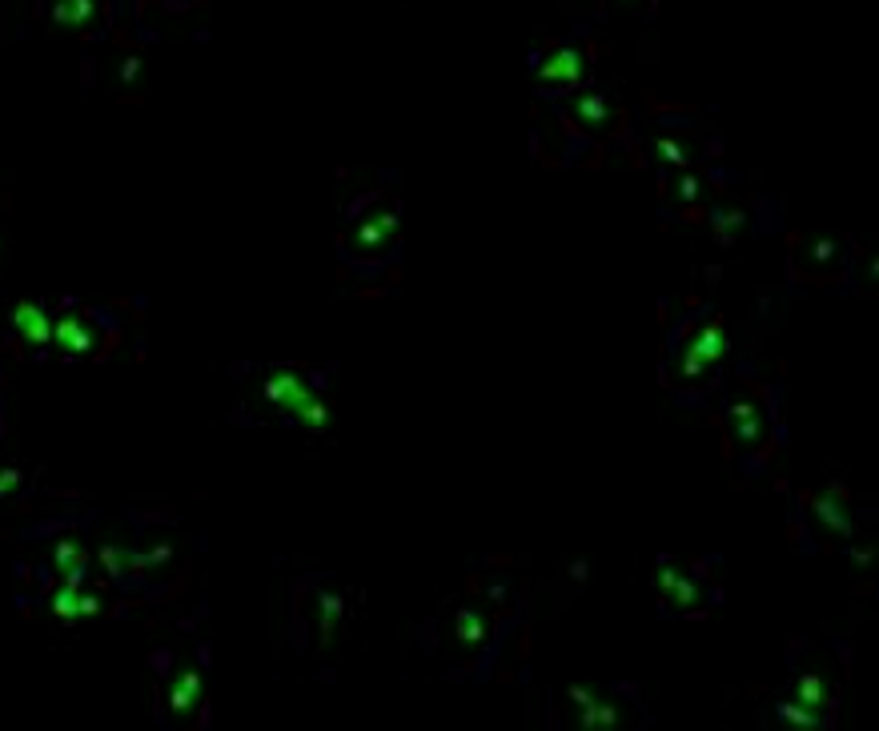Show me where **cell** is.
Here are the masks:
<instances>
[{
    "mask_svg": "<svg viewBox=\"0 0 879 731\" xmlns=\"http://www.w3.org/2000/svg\"><path fill=\"white\" fill-rule=\"evenodd\" d=\"M731 410H739V414L747 418V414H751V394H747V398H739ZM763 410H767V406H759V414H763ZM735 446H763V438L755 434V426H751V422H743V430H735Z\"/></svg>",
    "mask_w": 879,
    "mask_h": 731,
    "instance_id": "6da1fadb",
    "label": "cell"
}]
</instances>
